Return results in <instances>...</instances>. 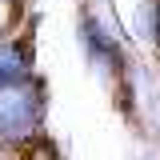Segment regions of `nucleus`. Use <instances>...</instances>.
Wrapping results in <instances>:
<instances>
[{"label": "nucleus", "instance_id": "f257e3e1", "mask_svg": "<svg viewBox=\"0 0 160 160\" xmlns=\"http://www.w3.org/2000/svg\"><path fill=\"white\" fill-rule=\"evenodd\" d=\"M44 92L32 76L0 88V144H28L40 132Z\"/></svg>", "mask_w": 160, "mask_h": 160}, {"label": "nucleus", "instance_id": "f03ea898", "mask_svg": "<svg viewBox=\"0 0 160 160\" xmlns=\"http://www.w3.org/2000/svg\"><path fill=\"white\" fill-rule=\"evenodd\" d=\"M28 80V56L16 40H0V88Z\"/></svg>", "mask_w": 160, "mask_h": 160}, {"label": "nucleus", "instance_id": "7ed1b4c3", "mask_svg": "<svg viewBox=\"0 0 160 160\" xmlns=\"http://www.w3.org/2000/svg\"><path fill=\"white\" fill-rule=\"evenodd\" d=\"M156 16H160V8H156Z\"/></svg>", "mask_w": 160, "mask_h": 160}]
</instances>
